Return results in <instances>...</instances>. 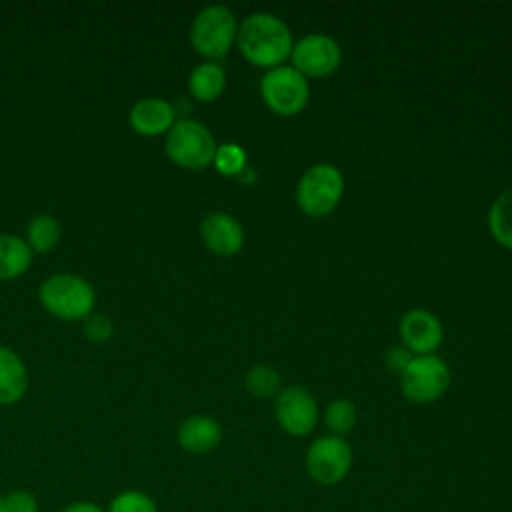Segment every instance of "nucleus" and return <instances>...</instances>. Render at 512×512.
<instances>
[{
  "label": "nucleus",
  "mask_w": 512,
  "mask_h": 512,
  "mask_svg": "<svg viewBox=\"0 0 512 512\" xmlns=\"http://www.w3.org/2000/svg\"><path fill=\"white\" fill-rule=\"evenodd\" d=\"M236 46L250 64L272 70L290 58L294 38L280 16L252 12L238 24Z\"/></svg>",
  "instance_id": "f257e3e1"
},
{
  "label": "nucleus",
  "mask_w": 512,
  "mask_h": 512,
  "mask_svg": "<svg viewBox=\"0 0 512 512\" xmlns=\"http://www.w3.org/2000/svg\"><path fill=\"white\" fill-rule=\"evenodd\" d=\"M238 22L230 8L212 4L202 8L190 26V44L208 62L224 58L236 42Z\"/></svg>",
  "instance_id": "f03ea898"
},
{
  "label": "nucleus",
  "mask_w": 512,
  "mask_h": 512,
  "mask_svg": "<svg viewBox=\"0 0 512 512\" xmlns=\"http://www.w3.org/2000/svg\"><path fill=\"white\" fill-rule=\"evenodd\" d=\"M344 196V176L328 162H318L304 170L296 184V204L312 218L328 216Z\"/></svg>",
  "instance_id": "7ed1b4c3"
},
{
  "label": "nucleus",
  "mask_w": 512,
  "mask_h": 512,
  "mask_svg": "<svg viewBox=\"0 0 512 512\" xmlns=\"http://www.w3.org/2000/svg\"><path fill=\"white\" fill-rule=\"evenodd\" d=\"M216 140L212 132L198 120L182 118L166 134V156L182 168L202 170L212 164L216 154Z\"/></svg>",
  "instance_id": "20e7f679"
},
{
  "label": "nucleus",
  "mask_w": 512,
  "mask_h": 512,
  "mask_svg": "<svg viewBox=\"0 0 512 512\" xmlns=\"http://www.w3.org/2000/svg\"><path fill=\"white\" fill-rule=\"evenodd\" d=\"M94 300V288L74 274H54L40 286L42 306L62 320L88 318L94 308Z\"/></svg>",
  "instance_id": "39448f33"
},
{
  "label": "nucleus",
  "mask_w": 512,
  "mask_h": 512,
  "mask_svg": "<svg viewBox=\"0 0 512 512\" xmlns=\"http://www.w3.org/2000/svg\"><path fill=\"white\" fill-rule=\"evenodd\" d=\"M260 96L274 114L296 116L310 100V84L296 68L282 64L264 72L260 78Z\"/></svg>",
  "instance_id": "423d86ee"
},
{
  "label": "nucleus",
  "mask_w": 512,
  "mask_h": 512,
  "mask_svg": "<svg viewBox=\"0 0 512 512\" xmlns=\"http://www.w3.org/2000/svg\"><path fill=\"white\" fill-rule=\"evenodd\" d=\"M450 384L448 364L436 354L412 356L406 368L400 372V390L406 400L414 404H432Z\"/></svg>",
  "instance_id": "0eeeda50"
},
{
  "label": "nucleus",
  "mask_w": 512,
  "mask_h": 512,
  "mask_svg": "<svg viewBox=\"0 0 512 512\" xmlns=\"http://www.w3.org/2000/svg\"><path fill=\"white\" fill-rule=\"evenodd\" d=\"M304 468L314 482L322 486H334L350 474L352 448L340 436H318L306 450Z\"/></svg>",
  "instance_id": "6e6552de"
},
{
  "label": "nucleus",
  "mask_w": 512,
  "mask_h": 512,
  "mask_svg": "<svg viewBox=\"0 0 512 512\" xmlns=\"http://www.w3.org/2000/svg\"><path fill=\"white\" fill-rule=\"evenodd\" d=\"M290 60L304 78H324L340 66L342 48L332 36L312 32L294 42Z\"/></svg>",
  "instance_id": "1a4fd4ad"
},
{
  "label": "nucleus",
  "mask_w": 512,
  "mask_h": 512,
  "mask_svg": "<svg viewBox=\"0 0 512 512\" xmlns=\"http://www.w3.org/2000/svg\"><path fill=\"white\" fill-rule=\"evenodd\" d=\"M274 416L278 426L294 438L308 436L318 424V404L310 390L292 384L282 388L274 398Z\"/></svg>",
  "instance_id": "9d476101"
},
{
  "label": "nucleus",
  "mask_w": 512,
  "mask_h": 512,
  "mask_svg": "<svg viewBox=\"0 0 512 512\" xmlns=\"http://www.w3.org/2000/svg\"><path fill=\"white\" fill-rule=\"evenodd\" d=\"M400 338L402 346L414 356L434 354V350L444 340V328L436 314L424 308H414L406 312L400 320Z\"/></svg>",
  "instance_id": "9b49d317"
},
{
  "label": "nucleus",
  "mask_w": 512,
  "mask_h": 512,
  "mask_svg": "<svg viewBox=\"0 0 512 512\" xmlns=\"http://www.w3.org/2000/svg\"><path fill=\"white\" fill-rule=\"evenodd\" d=\"M200 238L212 254L228 258L242 250L244 228L234 216L226 212H212L200 224Z\"/></svg>",
  "instance_id": "f8f14e48"
},
{
  "label": "nucleus",
  "mask_w": 512,
  "mask_h": 512,
  "mask_svg": "<svg viewBox=\"0 0 512 512\" xmlns=\"http://www.w3.org/2000/svg\"><path fill=\"white\" fill-rule=\"evenodd\" d=\"M178 446L188 454H208L222 440V426L218 420L206 414H192L180 422L176 432Z\"/></svg>",
  "instance_id": "ddd939ff"
},
{
  "label": "nucleus",
  "mask_w": 512,
  "mask_h": 512,
  "mask_svg": "<svg viewBox=\"0 0 512 512\" xmlns=\"http://www.w3.org/2000/svg\"><path fill=\"white\" fill-rule=\"evenodd\" d=\"M130 126L140 136H160L168 134V130L176 122V110L168 100L162 98H142L138 100L130 114Z\"/></svg>",
  "instance_id": "4468645a"
},
{
  "label": "nucleus",
  "mask_w": 512,
  "mask_h": 512,
  "mask_svg": "<svg viewBox=\"0 0 512 512\" xmlns=\"http://www.w3.org/2000/svg\"><path fill=\"white\" fill-rule=\"evenodd\" d=\"M28 388V372L20 356L0 346V406H10L22 400Z\"/></svg>",
  "instance_id": "2eb2a0df"
},
{
  "label": "nucleus",
  "mask_w": 512,
  "mask_h": 512,
  "mask_svg": "<svg viewBox=\"0 0 512 512\" xmlns=\"http://www.w3.org/2000/svg\"><path fill=\"white\" fill-rule=\"evenodd\" d=\"M226 86V72L218 62H202L188 76V90L200 102H214Z\"/></svg>",
  "instance_id": "dca6fc26"
},
{
  "label": "nucleus",
  "mask_w": 512,
  "mask_h": 512,
  "mask_svg": "<svg viewBox=\"0 0 512 512\" xmlns=\"http://www.w3.org/2000/svg\"><path fill=\"white\" fill-rule=\"evenodd\" d=\"M32 262V250L26 240L12 234H0V280L22 276Z\"/></svg>",
  "instance_id": "f3484780"
},
{
  "label": "nucleus",
  "mask_w": 512,
  "mask_h": 512,
  "mask_svg": "<svg viewBox=\"0 0 512 512\" xmlns=\"http://www.w3.org/2000/svg\"><path fill=\"white\" fill-rule=\"evenodd\" d=\"M488 230L492 238L512 250V188L498 194L488 210Z\"/></svg>",
  "instance_id": "a211bd4d"
},
{
  "label": "nucleus",
  "mask_w": 512,
  "mask_h": 512,
  "mask_svg": "<svg viewBox=\"0 0 512 512\" xmlns=\"http://www.w3.org/2000/svg\"><path fill=\"white\" fill-rule=\"evenodd\" d=\"M322 420H324L328 434L344 438L348 432L354 430V426L358 422L356 404L348 398H336L326 406Z\"/></svg>",
  "instance_id": "6ab92c4d"
},
{
  "label": "nucleus",
  "mask_w": 512,
  "mask_h": 512,
  "mask_svg": "<svg viewBox=\"0 0 512 512\" xmlns=\"http://www.w3.org/2000/svg\"><path fill=\"white\" fill-rule=\"evenodd\" d=\"M60 240V224L56 218L42 214L30 220L26 230V244L30 250L36 252H48L52 250Z\"/></svg>",
  "instance_id": "aec40b11"
},
{
  "label": "nucleus",
  "mask_w": 512,
  "mask_h": 512,
  "mask_svg": "<svg viewBox=\"0 0 512 512\" xmlns=\"http://www.w3.org/2000/svg\"><path fill=\"white\" fill-rule=\"evenodd\" d=\"M244 384L246 390L256 398H276V394L282 390L280 374L268 364L252 366L244 376Z\"/></svg>",
  "instance_id": "412c9836"
},
{
  "label": "nucleus",
  "mask_w": 512,
  "mask_h": 512,
  "mask_svg": "<svg viewBox=\"0 0 512 512\" xmlns=\"http://www.w3.org/2000/svg\"><path fill=\"white\" fill-rule=\"evenodd\" d=\"M106 512H158V504L150 494L138 488H126L112 496Z\"/></svg>",
  "instance_id": "4be33fe9"
},
{
  "label": "nucleus",
  "mask_w": 512,
  "mask_h": 512,
  "mask_svg": "<svg viewBox=\"0 0 512 512\" xmlns=\"http://www.w3.org/2000/svg\"><path fill=\"white\" fill-rule=\"evenodd\" d=\"M246 160V150L242 146L236 142H224L216 148L212 164L222 176H238L246 170Z\"/></svg>",
  "instance_id": "5701e85b"
},
{
  "label": "nucleus",
  "mask_w": 512,
  "mask_h": 512,
  "mask_svg": "<svg viewBox=\"0 0 512 512\" xmlns=\"http://www.w3.org/2000/svg\"><path fill=\"white\" fill-rule=\"evenodd\" d=\"M4 512H40V506L32 492L18 488L4 496Z\"/></svg>",
  "instance_id": "b1692460"
},
{
  "label": "nucleus",
  "mask_w": 512,
  "mask_h": 512,
  "mask_svg": "<svg viewBox=\"0 0 512 512\" xmlns=\"http://www.w3.org/2000/svg\"><path fill=\"white\" fill-rule=\"evenodd\" d=\"M84 332H86L90 342L102 344L112 336L114 328H112L110 320L104 314H92V316H88V320L84 324Z\"/></svg>",
  "instance_id": "393cba45"
},
{
  "label": "nucleus",
  "mask_w": 512,
  "mask_h": 512,
  "mask_svg": "<svg viewBox=\"0 0 512 512\" xmlns=\"http://www.w3.org/2000/svg\"><path fill=\"white\" fill-rule=\"evenodd\" d=\"M412 360V352H408L404 346H396V348H390L386 352V366L394 372H402L406 368V364Z\"/></svg>",
  "instance_id": "a878e982"
},
{
  "label": "nucleus",
  "mask_w": 512,
  "mask_h": 512,
  "mask_svg": "<svg viewBox=\"0 0 512 512\" xmlns=\"http://www.w3.org/2000/svg\"><path fill=\"white\" fill-rule=\"evenodd\" d=\"M60 512H106V510L92 500H74L66 504Z\"/></svg>",
  "instance_id": "bb28decb"
},
{
  "label": "nucleus",
  "mask_w": 512,
  "mask_h": 512,
  "mask_svg": "<svg viewBox=\"0 0 512 512\" xmlns=\"http://www.w3.org/2000/svg\"><path fill=\"white\" fill-rule=\"evenodd\" d=\"M0 512H4V496H0Z\"/></svg>",
  "instance_id": "cd10ccee"
}]
</instances>
